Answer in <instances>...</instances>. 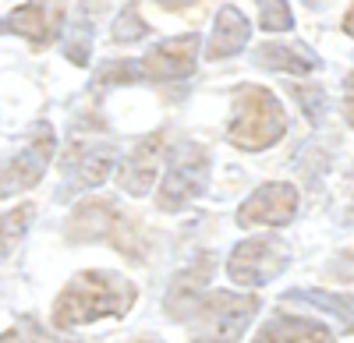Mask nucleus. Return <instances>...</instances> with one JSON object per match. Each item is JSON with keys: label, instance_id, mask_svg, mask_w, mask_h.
<instances>
[{"label": "nucleus", "instance_id": "12", "mask_svg": "<svg viewBox=\"0 0 354 343\" xmlns=\"http://www.w3.org/2000/svg\"><path fill=\"white\" fill-rule=\"evenodd\" d=\"M160 141L163 135H145L128 149V156L121 159V170H117V184L128 195H149L156 184V163H160Z\"/></svg>", "mask_w": 354, "mask_h": 343}, {"label": "nucleus", "instance_id": "20", "mask_svg": "<svg viewBox=\"0 0 354 343\" xmlns=\"http://www.w3.org/2000/svg\"><path fill=\"white\" fill-rule=\"evenodd\" d=\"M113 43H135V39H142V36H149V25L142 21V14H138V8L135 4H128L121 14H117V21H113Z\"/></svg>", "mask_w": 354, "mask_h": 343}, {"label": "nucleus", "instance_id": "3", "mask_svg": "<svg viewBox=\"0 0 354 343\" xmlns=\"http://www.w3.org/2000/svg\"><path fill=\"white\" fill-rule=\"evenodd\" d=\"M209 153H205L198 141H181L167 153V170H163V181L156 191V206L163 213H177L192 206L195 198L205 191L209 184Z\"/></svg>", "mask_w": 354, "mask_h": 343}, {"label": "nucleus", "instance_id": "11", "mask_svg": "<svg viewBox=\"0 0 354 343\" xmlns=\"http://www.w3.org/2000/svg\"><path fill=\"white\" fill-rule=\"evenodd\" d=\"M113 146L110 141H85V146H75V153L68 156L64 163V188H61V198L68 195H78L85 188H100L106 177H110V170H113Z\"/></svg>", "mask_w": 354, "mask_h": 343}, {"label": "nucleus", "instance_id": "4", "mask_svg": "<svg viewBox=\"0 0 354 343\" xmlns=\"http://www.w3.org/2000/svg\"><path fill=\"white\" fill-rule=\"evenodd\" d=\"M68 237L82 241V244L103 241V244H113L117 251L142 259L135 226H131V219L121 213V206H117L113 198H85V202L71 213V219H68Z\"/></svg>", "mask_w": 354, "mask_h": 343}, {"label": "nucleus", "instance_id": "9", "mask_svg": "<svg viewBox=\"0 0 354 343\" xmlns=\"http://www.w3.org/2000/svg\"><path fill=\"white\" fill-rule=\"evenodd\" d=\"M216 273V255L213 251H198L192 266H185L181 273H177L170 280V287H167V315L177 319V322H185V319H195V311L198 304L205 301V294H209V280Z\"/></svg>", "mask_w": 354, "mask_h": 343}, {"label": "nucleus", "instance_id": "24", "mask_svg": "<svg viewBox=\"0 0 354 343\" xmlns=\"http://www.w3.org/2000/svg\"><path fill=\"white\" fill-rule=\"evenodd\" d=\"M344 32H347V36L354 39V4H351V11L344 14Z\"/></svg>", "mask_w": 354, "mask_h": 343}, {"label": "nucleus", "instance_id": "8", "mask_svg": "<svg viewBox=\"0 0 354 343\" xmlns=\"http://www.w3.org/2000/svg\"><path fill=\"white\" fill-rule=\"evenodd\" d=\"M298 216V188L287 181L259 184L238 209V226H287Z\"/></svg>", "mask_w": 354, "mask_h": 343}, {"label": "nucleus", "instance_id": "1", "mask_svg": "<svg viewBox=\"0 0 354 343\" xmlns=\"http://www.w3.org/2000/svg\"><path fill=\"white\" fill-rule=\"evenodd\" d=\"M135 301H138L135 283L124 280L121 273L85 269L71 276L68 287L57 294L50 315L57 329H71V326L96 322V319H121L135 308Z\"/></svg>", "mask_w": 354, "mask_h": 343}, {"label": "nucleus", "instance_id": "2", "mask_svg": "<svg viewBox=\"0 0 354 343\" xmlns=\"http://www.w3.org/2000/svg\"><path fill=\"white\" fill-rule=\"evenodd\" d=\"M287 131V113L280 99L262 89V85H241L234 96V117L227 128V138L245 153H262L277 146Z\"/></svg>", "mask_w": 354, "mask_h": 343}, {"label": "nucleus", "instance_id": "26", "mask_svg": "<svg viewBox=\"0 0 354 343\" xmlns=\"http://www.w3.org/2000/svg\"><path fill=\"white\" fill-rule=\"evenodd\" d=\"M138 343H160V340H138Z\"/></svg>", "mask_w": 354, "mask_h": 343}, {"label": "nucleus", "instance_id": "5", "mask_svg": "<svg viewBox=\"0 0 354 343\" xmlns=\"http://www.w3.org/2000/svg\"><path fill=\"white\" fill-rule=\"evenodd\" d=\"M53 149H57V138L46 121L28 128L25 138L18 141V149L0 159V198H11V195L36 188L53 159Z\"/></svg>", "mask_w": 354, "mask_h": 343}, {"label": "nucleus", "instance_id": "23", "mask_svg": "<svg viewBox=\"0 0 354 343\" xmlns=\"http://www.w3.org/2000/svg\"><path fill=\"white\" fill-rule=\"evenodd\" d=\"M344 89H347V96H344V113H347V124L354 128V71L347 75V81H344Z\"/></svg>", "mask_w": 354, "mask_h": 343}, {"label": "nucleus", "instance_id": "15", "mask_svg": "<svg viewBox=\"0 0 354 343\" xmlns=\"http://www.w3.org/2000/svg\"><path fill=\"white\" fill-rule=\"evenodd\" d=\"M252 343H337L333 333L315 322V319H287V315H277L270 319Z\"/></svg>", "mask_w": 354, "mask_h": 343}, {"label": "nucleus", "instance_id": "6", "mask_svg": "<svg viewBox=\"0 0 354 343\" xmlns=\"http://www.w3.org/2000/svg\"><path fill=\"white\" fill-rule=\"evenodd\" d=\"M259 311V297L234 294V291H209L195 311V326L205 336V343H238L241 333Z\"/></svg>", "mask_w": 354, "mask_h": 343}, {"label": "nucleus", "instance_id": "22", "mask_svg": "<svg viewBox=\"0 0 354 343\" xmlns=\"http://www.w3.org/2000/svg\"><path fill=\"white\" fill-rule=\"evenodd\" d=\"M266 32H290L294 28V11L290 4H262V14H259Z\"/></svg>", "mask_w": 354, "mask_h": 343}, {"label": "nucleus", "instance_id": "17", "mask_svg": "<svg viewBox=\"0 0 354 343\" xmlns=\"http://www.w3.org/2000/svg\"><path fill=\"white\" fill-rule=\"evenodd\" d=\"M287 301H298V304H308L315 311H330L333 319H340L344 329H354V297L351 294H322V291H294L287 294Z\"/></svg>", "mask_w": 354, "mask_h": 343}, {"label": "nucleus", "instance_id": "7", "mask_svg": "<svg viewBox=\"0 0 354 343\" xmlns=\"http://www.w3.org/2000/svg\"><path fill=\"white\" fill-rule=\"evenodd\" d=\"M290 266V248L280 237H252L241 241L227 259V276L245 291L266 287L270 280H277Z\"/></svg>", "mask_w": 354, "mask_h": 343}, {"label": "nucleus", "instance_id": "16", "mask_svg": "<svg viewBox=\"0 0 354 343\" xmlns=\"http://www.w3.org/2000/svg\"><path fill=\"white\" fill-rule=\"evenodd\" d=\"M255 64L287 75H308L319 68V53L308 50L305 43H266L255 50Z\"/></svg>", "mask_w": 354, "mask_h": 343}, {"label": "nucleus", "instance_id": "25", "mask_svg": "<svg viewBox=\"0 0 354 343\" xmlns=\"http://www.w3.org/2000/svg\"><path fill=\"white\" fill-rule=\"evenodd\" d=\"M0 343H21V336L15 329H8V333H0Z\"/></svg>", "mask_w": 354, "mask_h": 343}, {"label": "nucleus", "instance_id": "10", "mask_svg": "<svg viewBox=\"0 0 354 343\" xmlns=\"http://www.w3.org/2000/svg\"><path fill=\"white\" fill-rule=\"evenodd\" d=\"M198 61V36H174L156 43L138 61V75L149 81H181L195 71Z\"/></svg>", "mask_w": 354, "mask_h": 343}, {"label": "nucleus", "instance_id": "19", "mask_svg": "<svg viewBox=\"0 0 354 343\" xmlns=\"http://www.w3.org/2000/svg\"><path fill=\"white\" fill-rule=\"evenodd\" d=\"M93 21L85 18V11H71V25H68V46L64 53L75 64H88V50H93Z\"/></svg>", "mask_w": 354, "mask_h": 343}, {"label": "nucleus", "instance_id": "21", "mask_svg": "<svg viewBox=\"0 0 354 343\" xmlns=\"http://www.w3.org/2000/svg\"><path fill=\"white\" fill-rule=\"evenodd\" d=\"M294 99H298L301 113L312 124H319L322 117H326V110H330V99H326V92H322L319 85H298V89H294Z\"/></svg>", "mask_w": 354, "mask_h": 343}, {"label": "nucleus", "instance_id": "27", "mask_svg": "<svg viewBox=\"0 0 354 343\" xmlns=\"http://www.w3.org/2000/svg\"><path fill=\"white\" fill-rule=\"evenodd\" d=\"M198 343H205V340H198Z\"/></svg>", "mask_w": 354, "mask_h": 343}, {"label": "nucleus", "instance_id": "13", "mask_svg": "<svg viewBox=\"0 0 354 343\" xmlns=\"http://www.w3.org/2000/svg\"><path fill=\"white\" fill-rule=\"evenodd\" d=\"M64 18L68 14H64L61 4H21L0 21V28H4V32H15V36H25L36 46H46L57 32H61Z\"/></svg>", "mask_w": 354, "mask_h": 343}, {"label": "nucleus", "instance_id": "18", "mask_svg": "<svg viewBox=\"0 0 354 343\" xmlns=\"http://www.w3.org/2000/svg\"><path fill=\"white\" fill-rule=\"evenodd\" d=\"M36 216V206H15L11 213L0 216V259H8V255L21 244V237L28 234V223Z\"/></svg>", "mask_w": 354, "mask_h": 343}, {"label": "nucleus", "instance_id": "14", "mask_svg": "<svg viewBox=\"0 0 354 343\" xmlns=\"http://www.w3.org/2000/svg\"><path fill=\"white\" fill-rule=\"evenodd\" d=\"M248 18L234 8V4H223L216 11V21H213V36H209V46H205V57L209 61H223V57H234L241 53V46L248 43Z\"/></svg>", "mask_w": 354, "mask_h": 343}]
</instances>
